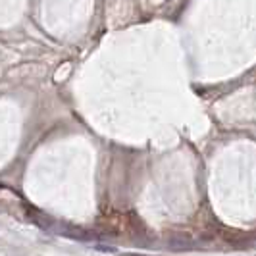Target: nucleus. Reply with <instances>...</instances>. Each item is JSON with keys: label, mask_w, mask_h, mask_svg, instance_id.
<instances>
[{"label": "nucleus", "mask_w": 256, "mask_h": 256, "mask_svg": "<svg viewBox=\"0 0 256 256\" xmlns=\"http://www.w3.org/2000/svg\"><path fill=\"white\" fill-rule=\"evenodd\" d=\"M120 256H158V254H141V252H126V254H120Z\"/></svg>", "instance_id": "2"}, {"label": "nucleus", "mask_w": 256, "mask_h": 256, "mask_svg": "<svg viewBox=\"0 0 256 256\" xmlns=\"http://www.w3.org/2000/svg\"><path fill=\"white\" fill-rule=\"evenodd\" d=\"M62 235H68V237H74V239H79V241H90L94 237V233L89 230H83V228H62L58 230Z\"/></svg>", "instance_id": "1"}]
</instances>
